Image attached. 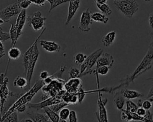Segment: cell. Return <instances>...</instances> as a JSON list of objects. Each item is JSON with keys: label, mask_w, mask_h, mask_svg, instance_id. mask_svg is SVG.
I'll use <instances>...</instances> for the list:
<instances>
[{"label": "cell", "mask_w": 153, "mask_h": 122, "mask_svg": "<svg viewBox=\"0 0 153 122\" xmlns=\"http://www.w3.org/2000/svg\"><path fill=\"white\" fill-rule=\"evenodd\" d=\"M45 28L42 29L39 36L35 39L33 43L25 52L23 56V65L24 67V75L27 80V86L26 90H29L30 87V81L34 71L36 63L38 60L39 51L37 46V42L39 39L41 35L44 32Z\"/></svg>", "instance_id": "cell-1"}, {"label": "cell", "mask_w": 153, "mask_h": 122, "mask_svg": "<svg viewBox=\"0 0 153 122\" xmlns=\"http://www.w3.org/2000/svg\"><path fill=\"white\" fill-rule=\"evenodd\" d=\"M150 37L151 41L146 54L134 72L121 80V83L119 84L121 87L128 86L130 83H132L138 76L145 72L151 68L152 61L153 60V32H151Z\"/></svg>", "instance_id": "cell-2"}, {"label": "cell", "mask_w": 153, "mask_h": 122, "mask_svg": "<svg viewBox=\"0 0 153 122\" xmlns=\"http://www.w3.org/2000/svg\"><path fill=\"white\" fill-rule=\"evenodd\" d=\"M113 4L116 8L127 18H131L139 8L136 0H114Z\"/></svg>", "instance_id": "cell-3"}, {"label": "cell", "mask_w": 153, "mask_h": 122, "mask_svg": "<svg viewBox=\"0 0 153 122\" xmlns=\"http://www.w3.org/2000/svg\"><path fill=\"white\" fill-rule=\"evenodd\" d=\"M103 53L102 48H99L91 53L85 59L84 62L81 65L80 67V75L79 78L85 76L88 74H93V70H92L93 66L96 64V61L99 57Z\"/></svg>", "instance_id": "cell-4"}, {"label": "cell", "mask_w": 153, "mask_h": 122, "mask_svg": "<svg viewBox=\"0 0 153 122\" xmlns=\"http://www.w3.org/2000/svg\"><path fill=\"white\" fill-rule=\"evenodd\" d=\"M65 81L62 78L54 79L49 84L45 85L42 90L44 93L42 100H44L51 96H56L64 88Z\"/></svg>", "instance_id": "cell-5"}, {"label": "cell", "mask_w": 153, "mask_h": 122, "mask_svg": "<svg viewBox=\"0 0 153 122\" xmlns=\"http://www.w3.org/2000/svg\"><path fill=\"white\" fill-rule=\"evenodd\" d=\"M66 92L65 89L62 90L56 96H51L44 100H42V102L39 103H30L29 102L26 105L29 108L34 109L36 111L42 109L44 108L47 106H50L57 103H59L62 100V97Z\"/></svg>", "instance_id": "cell-6"}, {"label": "cell", "mask_w": 153, "mask_h": 122, "mask_svg": "<svg viewBox=\"0 0 153 122\" xmlns=\"http://www.w3.org/2000/svg\"><path fill=\"white\" fill-rule=\"evenodd\" d=\"M46 17L42 16V13L39 11L33 13L32 15L27 17V24L29 26H32L35 31H38L44 28Z\"/></svg>", "instance_id": "cell-7"}, {"label": "cell", "mask_w": 153, "mask_h": 122, "mask_svg": "<svg viewBox=\"0 0 153 122\" xmlns=\"http://www.w3.org/2000/svg\"><path fill=\"white\" fill-rule=\"evenodd\" d=\"M102 91L98 92V100H97V105H98V110L95 112L96 118L97 119L98 122H108V114L107 111L105 107V105L107 103L108 99H102V94L101 93Z\"/></svg>", "instance_id": "cell-8"}, {"label": "cell", "mask_w": 153, "mask_h": 122, "mask_svg": "<svg viewBox=\"0 0 153 122\" xmlns=\"http://www.w3.org/2000/svg\"><path fill=\"white\" fill-rule=\"evenodd\" d=\"M20 8L17 2L10 4L0 10V17L4 22H9L11 17L18 16L20 13Z\"/></svg>", "instance_id": "cell-9"}, {"label": "cell", "mask_w": 153, "mask_h": 122, "mask_svg": "<svg viewBox=\"0 0 153 122\" xmlns=\"http://www.w3.org/2000/svg\"><path fill=\"white\" fill-rule=\"evenodd\" d=\"M9 81V78L7 77L4 78L2 81V85L0 89V121L2 118V110L4 107V105L5 104L6 102L10 96H11L13 93L10 92L8 87V83Z\"/></svg>", "instance_id": "cell-10"}, {"label": "cell", "mask_w": 153, "mask_h": 122, "mask_svg": "<svg viewBox=\"0 0 153 122\" xmlns=\"http://www.w3.org/2000/svg\"><path fill=\"white\" fill-rule=\"evenodd\" d=\"M91 12L89 11V8H87L84 11L82 12L79 26L78 27V29L83 32H87L90 30V26L93 23V20L91 17Z\"/></svg>", "instance_id": "cell-11"}, {"label": "cell", "mask_w": 153, "mask_h": 122, "mask_svg": "<svg viewBox=\"0 0 153 122\" xmlns=\"http://www.w3.org/2000/svg\"><path fill=\"white\" fill-rule=\"evenodd\" d=\"M121 112V119L123 122H131L134 121H142L144 122H153L152 120L146 119L143 116L139 115L136 112H131L123 109Z\"/></svg>", "instance_id": "cell-12"}, {"label": "cell", "mask_w": 153, "mask_h": 122, "mask_svg": "<svg viewBox=\"0 0 153 122\" xmlns=\"http://www.w3.org/2000/svg\"><path fill=\"white\" fill-rule=\"evenodd\" d=\"M82 87V80L80 78H70L64 84V89L71 93H76Z\"/></svg>", "instance_id": "cell-13"}, {"label": "cell", "mask_w": 153, "mask_h": 122, "mask_svg": "<svg viewBox=\"0 0 153 122\" xmlns=\"http://www.w3.org/2000/svg\"><path fill=\"white\" fill-rule=\"evenodd\" d=\"M114 63V59L111 54L108 53H103L97 59L96 63L95 69L102 66H108L112 68Z\"/></svg>", "instance_id": "cell-14"}, {"label": "cell", "mask_w": 153, "mask_h": 122, "mask_svg": "<svg viewBox=\"0 0 153 122\" xmlns=\"http://www.w3.org/2000/svg\"><path fill=\"white\" fill-rule=\"evenodd\" d=\"M81 0H70L69 1V7H68V11L67 14L66 20L65 21V25H68L71 19L73 18L78 9L79 7Z\"/></svg>", "instance_id": "cell-15"}, {"label": "cell", "mask_w": 153, "mask_h": 122, "mask_svg": "<svg viewBox=\"0 0 153 122\" xmlns=\"http://www.w3.org/2000/svg\"><path fill=\"white\" fill-rule=\"evenodd\" d=\"M27 19L26 17V10L22 9V11H20V13L18 14L17 17L16 19V28L17 32V35L19 38L20 36L22 34V30L24 28L25 24L26 23V20Z\"/></svg>", "instance_id": "cell-16"}, {"label": "cell", "mask_w": 153, "mask_h": 122, "mask_svg": "<svg viewBox=\"0 0 153 122\" xmlns=\"http://www.w3.org/2000/svg\"><path fill=\"white\" fill-rule=\"evenodd\" d=\"M40 44L42 47L48 52H59L60 50V46L54 41L41 40Z\"/></svg>", "instance_id": "cell-17"}, {"label": "cell", "mask_w": 153, "mask_h": 122, "mask_svg": "<svg viewBox=\"0 0 153 122\" xmlns=\"http://www.w3.org/2000/svg\"><path fill=\"white\" fill-rule=\"evenodd\" d=\"M27 114L33 122H48L50 120L48 115L45 113L41 114L33 111H27Z\"/></svg>", "instance_id": "cell-18"}, {"label": "cell", "mask_w": 153, "mask_h": 122, "mask_svg": "<svg viewBox=\"0 0 153 122\" xmlns=\"http://www.w3.org/2000/svg\"><path fill=\"white\" fill-rule=\"evenodd\" d=\"M121 93L125 99H133L137 97H143V94L136 90H129L127 89H123L121 90Z\"/></svg>", "instance_id": "cell-19"}, {"label": "cell", "mask_w": 153, "mask_h": 122, "mask_svg": "<svg viewBox=\"0 0 153 122\" xmlns=\"http://www.w3.org/2000/svg\"><path fill=\"white\" fill-rule=\"evenodd\" d=\"M114 103L118 110L121 111L123 109V106L126 103V99L121 94V92H117L115 93Z\"/></svg>", "instance_id": "cell-20"}, {"label": "cell", "mask_w": 153, "mask_h": 122, "mask_svg": "<svg viewBox=\"0 0 153 122\" xmlns=\"http://www.w3.org/2000/svg\"><path fill=\"white\" fill-rule=\"evenodd\" d=\"M62 99L65 103L70 104H76L78 103V96L76 93H71L66 92L62 96Z\"/></svg>", "instance_id": "cell-21"}, {"label": "cell", "mask_w": 153, "mask_h": 122, "mask_svg": "<svg viewBox=\"0 0 153 122\" xmlns=\"http://www.w3.org/2000/svg\"><path fill=\"white\" fill-rule=\"evenodd\" d=\"M66 69V66H62L60 67V68L54 74L48 76L47 78H45V80H43L45 85H48L54 79L56 78H62V74L63 73V72L65 71Z\"/></svg>", "instance_id": "cell-22"}, {"label": "cell", "mask_w": 153, "mask_h": 122, "mask_svg": "<svg viewBox=\"0 0 153 122\" xmlns=\"http://www.w3.org/2000/svg\"><path fill=\"white\" fill-rule=\"evenodd\" d=\"M116 36V32L115 31H111L108 32L107 34H106L102 39V42L104 46L105 47H109L115 41Z\"/></svg>", "instance_id": "cell-23"}, {"label": "cell", "mask_w": 153, "mask_h": 122, "mask_svg": "<svg viewBox=\"0 0 153 122\" xmlns=\"http://www.w3.org/2000/svg\"><path fill=\"white\" fill-rule=\"evenodd\" d=\"M44 112L48 115L49 119L53 122H59L60 120V117L59 114L53 111L49 106L45 107L42 109Z\"/></svg>", "instance_id": "cell-24"}, {"label": "cell", "mask_w": 153, "mask_h": 122, "mask_svg": "<svg viewBox=\"0 0 153 122\" xmlns=\"http://www.w3.org/2000/svg\"><path fill=\"white\" fill-rule=\"evenodd\" d=\"M13 85L14 87H19L20 89H24L25 90H26L27 86V80L26 78L17 76L13 81Z\"/></svg>", "instance_id": "cell-25"}, {"label": "cell", "mask_w": 153, "mask_h": 122, "mask_svg": "<svg viewBox=\"0 0 153 122\" xmlns=\"http://www.w3.org/2000/svg\"><path fill=\"white\" fill-rule=\"evenodd\" d=\"M91 17L93 21H94L96 22H101L105 24L109 21V18L107 16L99 12H95L91 14Z\"/></svg>", "instance_id": "cell-26"}, {"label": "cell", "mask_w": 153, "mask_h": 122, "mask_svg": "<svg viewBox=\"0 0 153 122\" xmlns=\"http://www.w3.org/2000/svg\"><path fill=\"white\" fill-rule=\"evenodd\" d=\"M9 33H10V39L11 40L12 47H15V45L16 44V42H17L19 37L17 35V32L16 26L13 23H12L11 25Z\"/></svg>", "instance_id": "cell-27"}, {"label": "cell", "mask_w": 153, "mask_h": 122, "mask_svg": "<svg viewBox=\"0 0 153 122\" xmlns=\"http://www.w3.org/2000/svg\"><path fill=\"white\" fill-rule=\"evenodd\" d=\"M8 55L9 57V59H13V60H17L19 59V57L21 56V51L19 48H16L15 47H11L8 52Z\"/></svg>", "instance_id": "cell-28"}, {"label": "cell", "mask_w": 153, "mask_h": 122, "mask_svg": "<svg viewBox=\"0 0 153 122\" xmlns=\"http://www.w3.org/2000/svg\"><path fill=\"white\" fill-rule=\"evenodd\" d=\"M97 8L104 14L105 15H110L112 14V10L111 8V7L106 4H96Z\"/></svg>", "instance_id": "cell-29"}, {"label": "cell", "mask_w": 153, "mask_h": 122, "mask_svg": "<svg viewBox=\"0 0 153 122\" xmlns=\"http://www.w3.org/2000/svg\"><path fill=\"white\" fill-rule=\"evenodd\" d=\"M50 3V8L48 13H50L54 8L58 7L60 4H62L65 2H69L70 0H46Z\"/></svg>", "instance_id": "cell-30"}, {"label": "cell", "mask_w": 153, "mask_h": 122, "mask_svg": "<svg viewBox=\"0 0 153 122\" xmlns=\"http://www.w3.org/2000/svg\"><path fill=\"white\" fill-rule=\"evenodd\" d=\"M126 109L131 112H136L139 107L137 104L134 103L130 99H127L126 100Z\"/></svg>", "instance_id": "cell-31"}, {"label": "cell", "mask_w": 153, "mask_h": 122, "mask_svg": "<svg viewBox=\"0 0 153 122\" xmlns=\"http://www.w3.org/2000/svg\"><path fill=\"white\" fill-rule=\"evenodd\" d=\"M87 56L82 53H76L74 56V63L76 65H81L84 61L85 60V59L87 58Z\"/></svg>", "instance_id": "cell-32"}, {"label": "cell", "mask_w": 153, "mask_h": 122, "mask_svg": "<svg viewBox=\"0 0 153 122\" xmlns=\"http://www.w3.org/2000/svg\"><path fill=\"white\" fill-rule=\"evenodd\" d=\"M68 105H69V104L68 103H65V102H63V101H62V102H59V103H56V104H54V105H51V106H49L53 111H54V112H58L59 111H60L62 108H65V106H68Z\"/></svg>", "instance_id": "cell-33"}, {"label": "cell", "mask_w": 153, "mask_h": 122, "mask_svg": "<svg viewBox=\"0 0 153 122\" xmlns=\"http://www.w3.org/2000/svg\"><path fill=\"white\" fill-rule=\"evenodd\" d=\"M109 69H110V68L108 66H102L93 70V74H95L96 73H97L98 74H100L101 75H105L108 73V72L109 71Z\"/></svg>", "instance_id": "cell-34"}, {"label": "cell", "mask_w": 153, "mask_h": 122, "mask_svg": "<svg viewBox=\"0 0 153 122\" xmlns=\"http://www.w3.org/2000/svg\"><path fill=\"white\" fill-rule=\"evenodd\" d=\"M2 122H19L17 117V111H15L11 114L5 117Z\"/></svg>", "instance_id": "cell-35"}, {"label": "cell", "mask_w": 153, "mask_h": 122, "mask_svg": "<svg viewBox=\"0 0 153 122\" xmlns=\"http://www.w3.org/2000/svg\"><path fill=\"white\" fill-rule=\"evenodd\" d=\"M80 75V71L74 67H71L69 71V78H79Z\"/></svg>", "instance_id": "cell-36"}, {"label": "cell", "mask_w": 153, "mask_h": 122, "mask_svg": "<svg viewBox=\"0 0 153 122\" xmlns=\"http://www.w3.org/2000/svg\"><path fill=\"white\" fill-rule=\"evenodd\" d=\"M70 110L67 108H62L59 113V115L60 117V119H62V120H66L67 118H68L69 114H70Z\"/></svg>", "instance_id": "cell-37"}, {"label": "cell", "mask_w": 153, "mask_h": 122, "mask_svg": "<svg viewBox=\"0 0 153 122\" xmlns=\"http://www.w3.org/2000/svg\"><path fill=\"white\" fill-rule=\"evenodd\" d=\"M17 4L20 8L26 10L31 5L32 2L29 0H18Z\"/></svg>", "instance_id": "cell-38"}, {"label": "cell", "mask_w": 153, "mask_h": 122, "mask_svg": "<svg viewBox=\"0 0 153 122\" xmlns=\"http://www.w3.org/2000/svg\"><path fill=\"white\" fill-rule=\"evenodd\" d=\"M10 39V33L8 32H5L2 30V28L0 27V41L4 42Z\"/></svg>", "instance_id": "cell-39"}, {"label": "cell", "mask_w": 153, "mask_h": 122, "mask_svg": "<svg viewBox=\"0 0 153 122\" xmlns=\"http://www.w3.org/2000/svg\"><path fill=\"white\" fill-rule=\"evenodd\" d=\"M68 120H69L68 122H78L76 111H75L74 110H71L70 111Z\"/></svg>", "instance_id": "cell-40"}, {"label": "cell", "mask_w": 153, "mask_h": 122, "mask_svg": "<svg viewBox=\"0 0 153 122\" xmlns=\"http://www.w3.org/2000/svg\"><path fill=\"white\" fill-rule=\"evenodd\" d=\"M142 107H143L146 110H149L152 107V102H151L149 99L144 97Z\"/></svg>", "instance_id": "cell-41"}, {"label": "cell", "mask_w": 153, "mask_h": 122, "mask_svg": "<svg viewBox=\"0 0 153 122\" xmlns=\"http://www.w3.org/2000/svg\"><path fill=\"white\" fill-rule=\"evenodd\" d=\"M29 1L32 3L35 4L38 6L41 7V6H43L45 4L46 0H29Z\"/></svg>", "instance_id": "cell-42"}, {"label": "cell", "mask_w": 153, "mask_h": 122, "mask_svg": "<svg viewBox=\"0 0 153 122\" xmlns=\"http://www.w3.org/2000/svg\"><path fill=\"white\" fill-rule=\"evenodd\" d=\"M146 110L143 107H138L136 113L137 114H138L139 115H140V116H144L145 114H146Z\"/></svg>", "instance_id": "cell-43"}, {"label": "cell", "mask_w": 153, "mask_h": 122, "mask_svg": "<svg viewBox=\"0 0 153 122\" xmlns=\"http://www.w3.org/2000/svg\"><path fill=\"white\" fill-rule=\"evenodd\" d=\"M48 77V73L46 71H42L39 74V79L44 80Z\"/></svg>", "instance_id": "cell-44"}, {"label": "cell", "mask_w": 153, "mask_h": 122, "mask_svg": "<svg viewBox=\"0 0 153 122\" xmlns=\"http://www.w3.org/2000/svg\"><path fill=\"white\" fill-rule=\"evenodd\" d=\"M5 55L4 46L2 43V41H0V59Z\"/></svg>", "instance_id": "cell-45"}, {"label": "cell", "mask_w": 153, "mask_h": 122, "mask_svg": "<svg viewBox=\"0 0 153 122\" xmlns=\"http://www.w3.org/2000/svg\"><path fill=\"white\" fill-rule=\"evenodd\" d=\"M145 118H146L148 120H153V114L151 113V112L149 110H146V114L143 116Z\"/></svg>", "instance_id": "cell-46"}, {"label": "cell", "mask_w": 153, "mask_h": 122, "mask_svg": "<svg viewBox=\"0 0 153 122\" xmlns=\"http://www.w3.org/2000/svg\"><path fill=\"white\" fill-rule=\"evenodd\" d=\"M149 23L151 29L153 30V12L151 13L149 16Z\"/></svg>", "instance_id": "cell-47"}, {"label": "cell", "mask_w": 153, "mask_h": 122, "mask_svg": "<svg viewBox=\"0 0 153 122\" xmlns=\"http://www.w3.org/2000/svg\"><path fill=\"white\" fill-rule=\"evenodd\" d=\"M26 109V105H23L17 109V111L19 112H23Z\"/></svg>", "instance_id": "cell-48"}, {"label": "cell", "mask_w": 153, "mask_h": 122, "mask_svg": "<svg viewBox=\"0 0 153 122\" xmlns=\"http://www.w3.org/2000/svg\"><path fill=\"white\" fill-rule=\"evenodd\" d=\"M152 96H153V85L151 86V89H150V90H149V91L148 92V95L146 96V97L145 98L146 99H148V98L151 97Z\"/></svg>", "instance_id": "cell-49"}, {"label": "cell", "mask_w": 153, "mask_h": 122, "mask_svg": "<svg viewBox=\"0 0 153 122\" xmlns=\"http://www.w3.org/2000/svg\"><path fill=\"white\" fill-rule=\"evenodd\" d=\"M95 1V3L96 4H105V3H106L108 0H94Z\"/></svg>", "instance_id": "cell-50"}, {"label": "cell", "mask_w": 153, "mask_h": 122, "mask_svg": "<svg viewBox=\"0 0 153 122\" xmlns=\"http://www.w3.org/2000/svg\"><path fill=\"white\" fill-rule=\"evenodd\" d=\"M21 122H33L31 118H24L21 120Z\"/></svg>", "instance_id": "cell-51"}, {"label": "cell", "mask_w": 153, "mask_h": 122, "mask_svg": "<svg viewBox=\"0 0 153 122\" xmlns=\"http://www.w3.org/2000/svg\"><path fill=\"white\" fill-rule=\"evenodd\" d=\"M59 122H67L66 120H62V119H60Z\"/></svg>", "instance_id": "cell-52"}, {"label": "cell", "mask_w": 153, "mask_h": 122, "mask_svg": "<svg viewBox=\"0 0 153 122\" xmlns=\"http://www.w3.org/2000/svg\"><path fill=\"white\" fill-rule=\"evenodd\" d=\"M148 99H149V100L151 102H153V96H151V97L148 98Z\"/></svg>", "instance_id": "cell-53"}, {"label": "cell", "mask_w": 153, "mask_h": 122, "mask_svg": "<svg viewBox=\"0 0 153 122\" xmlns=\"http://www.w3.org/2000/svg\"><path fill=\"white\" fill-rule=\"evenodd\" d=\"M4 23V21L1 19V17H0V25H2V24Z\"/></svg>", "instance_id": "cell-54"}, {"label": "cell", "mask_w": 153, "mask_h": 122, "mask_svg": "<svg viewBox=\"0 0 153 122\" xmlns=\"http://www.w3.org/2000/svg\"><path fill=\"white\" fill-rule=\"evenodd\" d=\"M132 122H144V121H132Z\"/></svg>", "instance_id": "cell-55"}, {"label": "cell", "mask_w": 153, "mask_h": 122, "mask_svg": "<svg viewBox=\"0 0 153 122\" xmlns=\"http://www.w3.org/2000/svg\"><path fill=\"white\" fill-rule=\"evenodd\" d=\"M145 1H151V0H145Z\"/></svg>", "instance_id": "cell-56"}, {"label": "cell", "mask_w": 153, "mask_h": 122, "mask_svg": "<svg viewBox=\"0 0 153 122\" xmlns=\"http://www.w3.org/2000/svg\"><path fill=\"white\" fill-rule=\"evenodd\" d=\"M0 108H1V105H0Z\"/></svg>", "instance_id": "cell-57"}, {"label": "cell", "mask_w": 153, "mask_h": 122, "mask_svg": "<svg viewBox=\"0 0 153 122\" xmlns=\"http://www.w3.org/2000/svg\"><path fill=\"white\" fill-rule=\"evenodd\" d=\"M131 122H132V121H131Z\"/></svg>", "instance_id": "cell-58"}, {"label": "cell", "mask_w": 153, "mask_h": 122, "mask_svg": "<svg viewBox=\"0 0 153 122\" xmlns=\"http://www.w3.org/2000/svg\"></svg>", "instance_id": "cell-59"}]
</instances>
